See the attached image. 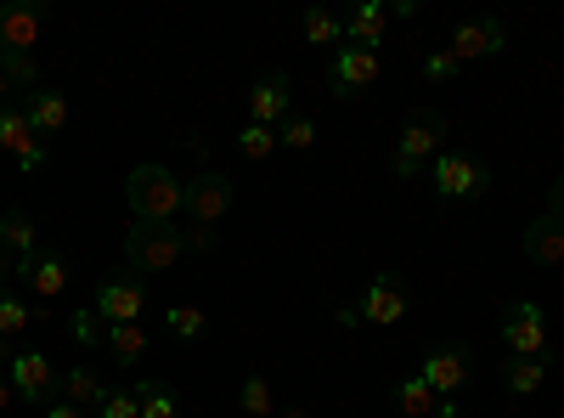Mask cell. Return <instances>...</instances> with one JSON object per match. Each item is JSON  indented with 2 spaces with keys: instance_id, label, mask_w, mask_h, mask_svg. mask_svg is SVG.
Instances as JSON below:
<instances>
[{
  "instance_id": "obj_41",
  "label": "cell",
  "mask_w": 564,
  "mask_h": 418,
  "mask_svg": "<svg viewBox=\"0 0 564 418\" xmlns=\"http://www.w3.org/2000/svg\"><path fill=\"white\" fill-rule=\"evenodd\" d=\"M282 418H311V407H282Z\"/></svg>"
},
{
  "instance_id": "obj_15",
  "label": "cell",
  "mask_w": 564,
  "mask_h": 418,
  "mask_svg": "<svg viewBox=\"0 0 564 418\" xmlns=\"http://www.w3.org/2000/svg\"><path fill=\"white\" fill-rule=\"evenodd\" d=\"M372 79H379V52L339 45V52H334V97H361Z\"/></svg>"
},
{
  "instance_id": "obj_32",
  "label": "cell",
  "mask_w": 564,
  "mask_h": 418,
  "mask_svg": "<svg viewBox=\"0 0 564 418\" xmlns=\"http://www.w3.org/2000/svg\"><path fill=\"white\" fill-rule=\"evenodd\" d=\"M102 334H108V322H102L97 311H90V306H85V311H74V340H79V345H102Z\"/></svg>"
},
{
  "instance_id": "obj_13",
  "label": "cell",
  "mask_w": 564,
  "mask_h": 418,
  "mask_svg": "<svg viewBox=\"0 0 564 418\" xmlns=\"http://www.w3.org/2000/svg\"><path fill=\"white\" fill-rule=\"evenodd\" d=\"M12 277H18V283H29L40 300H57V294L68 289V260H63L57 249H40V255L18 260V266H12Z\"/></svg>"
},
{
  "instance_id": "obj_28",
  "label": "cell",
  "mask_w": 564,
  "mask_h": 418,
  "mask_svg": "<svg viewBox=\"0 0 564 418\" xmlns=\"http://www.w3.org/2000/svg\"><path fill=\"white\" fill-rule=\"evenodd\" d=\"M164 329H170L175 340H204V334H209V317H204L198 306H170V311H164Z\"/></svg>"
},
{
  "instance_id": "obj_33",
  "label": "cell",
  "mask_w": 564,
  "mask_h": 418,
  "mask_svg": "<svg viewBox=\"0 0 564 418\" xmlns=\"http://www.w3.org/2000/svg\"><path fill=\"white\" fill-rule=\"evenodd\" d=\"M97 412L102 418H141V401H135V390H108Z\"/></svg>"
},
{
  "instance_id": "obj_18",
  "label": "cell",
  "mask_w": 564,
  "mask_h": 418,
  "mask_svg": "<svg viewBox=\"0 0 564 418\" xmlns=\"http://www.w3.org/2000/svg\"><path fill=\"white\" fill-rule=\"evenodd\" d=\"M384 23H390L384 0H361V7L345 18V45H361V52H372V45L384 40Z\"/></svg>"
},
{
  "instance_id": "obj_5",
  "label": "cell",
  "mask_w": 564,
  "mask_h": 418,
  "mask_svg": "<svg viewBox=\"0 0 564 418\" xmlns=\"http://www.w3.org/2000/svg\"><path fill=\"white\" fill-rule=\"evenodd\" d=\"M502 345L513 351V356H536V362H547V311L536 306V300H513L508 306V317H502Z\"/></svg>"
},
{
  "instance_id": "obj_4",
  "label": "cell",
  "mask_w": 564,
  "mask_h": 418,
  "mask_svg": "<svg viewBox=\"0 0 564 418\" xmlns=\"http://www.w3.org/2000/svg\"><path fill=\"white\" fill-rule=\"evenodd\" d=\"M181 255H186V244H181V226L175 221H135L124 232L130 271H175Z\"/></svg>"
},
{
  "instance_id": "obj_12",
  "label": "cell",
  "mask_w": 564,
  "mask_h": 418,
  "mask_svg": "<svg viewBox=\"0 0 564 418\" xmlns=\"http://www.w3.org/2000/svg\"><path fill=\"white\" fill-rule=\"evenodd\" d=\"M446 52H452L457 63H480V57H497V52H508V23H502V18L457 23V34H452V45H446Z\"/></svg>"
},
{
  "instance_id": "obj_20",
  "label": "cell",
  "mask_w": 564,
  "mask_h": 418,
  "mask_svg": "<svg viewBox=\"0 0 564 418\" xmlns=\"http://www.w3.org/2000/svg\"><path fill=\"white\" fill-rule=\"evenodd\" d=\"M0 249H7L12 260L40 255V226H34L23 210H0Z\"/></svg>"
},
{
  "instance_id": "obj_31",
  "label": "cell",
  "mask_w": 564,
  "mask_h": 418,
  "mask_svg": "<svg viewBox=\"0 0 564 418\" xmlns=\"http://www.w3.org/2000/svg\"><path fill=\"white\" fill-rule=\"evenodd\" d=\"M29 322H34V311H29L18 294H7V289H0V340H18V334L29 329Z\"/></svg>"
},
{
  "instance_id": "obj_19",
  "label": "cell",
  "mask_w": 564,
  "mask_h": 418,
  "mask_svg": "<svg viewBox=\"0 0 564 418\" xmlns=\"http://www.w3.org/2000/svg\"><path fill=\"white\" fill-rule=\"evenodd\" d=\"M525 255H531L536 266H564V221L536 215V221L525 226Z\"/></svg>"
},
{
  "instance_id": "obj_25",
  "label": "cell",
  "mask_w": 564,
  "mask_h": 418,
  "mask_svg": "<svg viewBox=\"0 0 564 418\" xmlns=\"http://www.w3.org/2000/svg\"><path fill=\"white\" fill-rule=\"evenodd\" d=\"M300 29H305V45H339L345 40V18L327 12V7H311Z\"/></svg>"
},
{
  "instance_id": "obj_40",
  "label": "cell",
  "mask_w": 564,
  "mask_h": 418,
  "mask_svg": "<svg viewBox=\"0 0 564 418\" xmlns=\"http://www.w3.org/2000/svg\"><path fill=\"white\" fill-rule=\"evenodd\" d=\"M12 266H18V260H12L7 249H0V283H7V277H12Z\"/></svg>"
},
{
  "instance_id": "obj_35",
  "label": "cell",
  "mask_w": 564,
  "mask_h": 418,
  "mask_svg": "<svg viewBox=\"0 0 564 418\" xmlns=\"http://www.w3.org/2000/svg\"><path fill=\"white\" fill-rule=\"evenodd\" d=\"M463 63L452 57V52H435V57H423V74H430V79H452Z\"/></svg>"
},
{
  "instance_id": "obj_36",
  "label": "cell",
  "mask_w": 564,
  "mask_h": 418,
  "mask_svg": "<svg viewBox=\"0 0 564 418\" xmlns=\"http://www.w3.org/2000/svg\"><path fill=\"white\" fill-rule=\"evenodd\" d=\"M547 215H553V221H564V175L547 187Z\"/></svg>"
},
{
  "instance_id": "obj_27",
  "label": "cell",
  "mask_w": 564,
  "mask_h": 418,
  "mask_svg": "<svg viewBox=\"0 0 564 418\" xmlns=\"http://www.w3.org/2000/svg\"><path fill=\"white\" fill-rule=\"evenodd\" d=\"M238 407H243L249 418H271V412H276V390H271V379H265V374H249Z\"/></svg>"
},
{
  "instance_id": "obj_17",
  "label": "cell",
  "mask_w": 564,
  "mask_h": 418,
  "mask_svg": "<svg viewBox=\"0 0 564 418\" xmlns=\"http://www.w3.org/2000/svg\"><path fill=\"white\" fill-rule=\"evenodd\" d=\"M45 142L34 136V125H29V114H23V103H12V108H0V153H12L18 164L29 159V153H40Z\"/></svg>"
},
{
  "instance_id": "obj_11",
  "label": "cell",
  "mask_w": 564,
  "mask_h": 418,
  "mask_svg": "<svg viewBox=\"0 0 564 418\" xmlns=\"http://www.w3.org/2000/svg\"><path fill=\"white\" fill-rule=\"evenodd\" d=\"M97 311L108 329L113 322H135L141 311H148V283H141V277H108V283H97Z\"/></svg>"
},
{
  "instance_id": "obj_2",
  "label": "cell",
  "mask_w": 564,
  "mask_h": 418,
  "mask_svg": "<svg viewBox=\"0 0 564 418\" xmlns=\"http://www.w3.org/2000/svg\"><path fill=\"white\" fill-rule=\"evenodd\" d=\"M441 148H446V119H441L435 108H412L406 125H401V142H395V153H390V170H395L401 181H417L423 170L441 159Z\"/></svg>"
},
{
  "instance_id": "obj_16",
  "label": "cell",
  "mask_w": 564,
  "mask_h": 418,
  "mask_svg": "<svg viewBox=\"0 0 564 418\" xmlns=\"http://www.w3.org/2000/svg\"><path fill=\"white\" fill-rule=\"evenodd\" d=\"M23 114H29L34 136L45 142V136H63V125H68V97H63V90H45V85H34L29 97H23Z\"/></svg>"
},
{
  "instance_id": "obj_39",
  "label": "cell",
  "mask_w": 564,
  "mask_h": 418,
  "mask_svg": "<svg viewBox=\"0 0 564 418\" xmlns=\"http://www.w3.org/2000/svg\"><path fill=\"white\" fill-rule=\"evenodd\" d=\"M12 396H18V390H12V379H0V412L12 407Z\"/></svg>"
},
{
  "instance_id": "obj_26",
  "label": "cell",
  "mask_w": 564,
  "mask_h": 418,
  "mask_svg": "<svg viewBox=\"0 0 564 418\" xmlns=\"http://www.w3.org/2000/svg\"><path fill=\"white\" fill-rule=\"evenodd\" d=\"M395 407H401L406 418H423V412H435V407H441V396L412 374V379H401V385H395Z\"/></svg>"
},
{
  "instance_id": "obj_23",
  "label": "cell",
  "mask_w": 564,
  "mask_h": 418,
  "mask_svg": "<svg viewBox=\"0 0 564 418\" xmlns=\"http://www.w3.org/2000/svg\"><path fill=\"white\" fill-rule=\"evenodd\" d=\"M102 345L119 356V367H135L141 356H148V334H141L135 322H113V329L102 334Z\"/></svg>"
},
{
  "instance_id": "obj_42",
  "label": "cell",
  "mask_w": 564,
  "mask_h": 418,
  "mask_svg": "<svg viewBox=\"0 0 564 418\" xmlns=\"http://www.w3.org/2000/svg\"><path fill=\"white\" fill-rule=\"evenodd\" d=\"M7 356H18V351H12V340H0V362H7Z\"/></svg>"
},
{
  "instance_id": "obj_8",
  "label": "cell",
  "mask_w": 564,
  "mask_h": 418,
  "mask_svg": "<svg viewBox=\"0 0 564 418\" xmlns=\"http://www.w3.org/2000/svg\"><path fill=\"white\" fill-rule=\"evenodd\" d=\"M406 306H412L406 283H401V277H390V271H379V277H372V283L361 289L356 317H361V322H372V329H395V322L406 317Z\"/></svg>"
},
{
  "instance_id": "obj_14",
  "label": "cell",
  "mask_w": 564,
  "mask_h": 418,
  "mask_svg": "<svg viewBox=\"0 0 564 418\" xmlns=\"http://www.w3.org/2000/svg\"><path fill=\"white\" fill-rule=\"evenodd\" d=\"M289 103H294V79H289V74H265V79L249 90V125L276 130L282 119H289Z\"/></svg>"
},
{
  "instance_id": "obj_37",
  "label": "cell",
  "mask_w": 564,
  "mask_h": 418,
  "mask_svg": "<svg viewBox=\"0 0 564 418\" xmlns=\"http://www.w3.org/2000/svg\"><path fill=\"white\" fill-rule=\"evenodd\" d=\"M45 418H85V407H74V401H52V407H45Z\"/></svg>"
},
{
  "instance_id": "obj_29",
  "label": "cell",
  "mask_w": 564,
  "mask_h": 418,
  "mask_svg": "<svg viewBox=\"0 0 564 418\" xmlns=\"http://www.w3.org/2000/svg\"><path fill=\"white\" fill-rule=\"evenodd\" d=\"M276 148H289V153H305V148H316V119H305V114H289L276 125Z\"/></svg>"
},
{
  "instance_id": "obj_7",
  "label": "cell",
  "mask_w": 564,
  "mask_h": 418,
  "mask_svg": "<svg viewBox=\"0 0 564 418\" xmlns=\"http://www.w3.org/2000/svg\"><path fill=\"white\" fill-rule=\"evenodd\" d=\"M231 204H238V187H231L220 170H198L193 181H186V221L220 226V221L231 215Z\"/></svg>"
},
{
  "instance_id": "obj_38",
  "label": "cell",
  "mask_w": 564,
  "mask_h": 418,
  "mask_svg": "<svg viewBox=\"0 0 564 418\" xmlns=\"http://www.w3.org/2000/svg\"><path fill=\"white\" fill-rule=\"evenodd\" d=\"M12 90H18V85H12V74L0 68V108H12Z\"/></svg>"
},
{
  "instance_id": "obj_22",
  "label": "cell",
  "mask_w": 564,
  "mask_h": 418,
  "mask_svg": "<svg viewBox=\"0 0 564 418\" xmlns=\"http://www.w3.org/2000/svg\"><path fill=\"white\" fill-rule=\"evenodd\" d=\"M542 379H547V362H536V356H513V362H502V385H508L513 396H536Z\"/></svg>"
},
{
  "instance_id": "obj_34",
  "label": "cell",
  "mask_w": 564,
  "mask_h": 418,
  "mask_svg": "<svg viewBox=\"0 0 564 418\" xmlns=\"http://www.w3.org/2000/svg\"><path fill=\"white\" fill-rule=\"evenodd\" d=\"M181 244H186V255H209V249H215V226L186 221V226H181Z\"/></svg>"
},
{
  "instance_id": "obj_9",
  "label": "cell",
  "mask_w": 564,
  "mask_h": 418,
  "mask_svg": "<svg viewBox=\"0 0 564 418\" xmlns=\"http://www.w3.org/2000/svg\"><path fill=\"white\" fill-rule=\"evenodd\" d=\"M12 390L34 407H52L57 401V362L45 351H18L12 356Z\"/></svg>"
},
{
  "instance_id": "obj_1",
  "label": "cell",
  "mask_w": 564,
  "mask_h": 418,
  "mask_svg": "<svg viewBox=\"0 0 564 418\" xmlns=\"http://www.w3.org/2000/svg\"><path fill=\"white\" fill-rule=\"evenodd\" d=\"M124 204L135 221H175L186 210V181L164 164H135L124 175Z\"/></svg>"
},
{
  "instance_id": "obj_21",
  "label": "cell",
  "mask_w": 564,
  "mask_h": 418,
  "mask_svg": "<svg viewBox=\"0 0 564 418\" xmlns=\"http://www.w3.org/2000/svg\"><path fill=\"white\" fill-rule=\"evenodd\" d=\"M102 396H108V390H102V379H97V367H85V362H79V367H68V379H63V401H74V407H85V412H90V407H102Z\"/></svg>"
},
{
  "instance_id": "obj_6",
  "label": "cell",
  "mask_w": 564,
  "mask_h": 418,
  "mask_svg": "<svg viewBox=\"0 0 564 418\" xmlns=\"http://www.w3.org/2000/svg\"><path fill=\"white\" fill-rule=\"evenodd\" d=\"M468 374H475V351H468V345H435L430 356H423V367H417V379L430 385L441 401L463 396Z\"/></svg>"
},
{
  "instance_id": "obj_24",
  "label": "cell",
  "mask_w": 564,
  "mask_h": 418,
  "mask_svg": "<svg viewBox=\"0 0 564 418\" xmlns=\"http://www.w3.org/2000/svg\"><path fill=\"white\" fill-rule=\"evenodd\" d=\"M135 401H141V418H181V396L164 379H141L135 385Z\"/></svg>"
},
{
  "instance_id": "obj_3",
  "label": "cell",
  "mask_w": 564,
  "mask_h": 418,
  "mask_svg": "<svg viewBox=\"0 0 564 418\" xmlns=\"http://www.w3.org/2000/svg\"><path fill=\"white\" fill-rule=\"evenodd\" d=\"M430 181L446 204H475L491 193V164L475 159V153H457V148H441V159L430 164Z\"/></svg>"
},
{
  "instance_id": "obj_10",
  "label": "cell",
  "mask_w": 564,
  "mask_h": 418,
  "mask_svg": "<svg viewBox=\"0 0 564 418\" xmlns=\"http://www.w3.org/2000/svg\"><path fill=\"white\" fill-rule=\"evenodd\" d=\"M40 34H45V18L34 7H12V0H0V63L34 57Z\"/></svg>"
},
{
  "instance_id": "obj_30",
  "label": "cell",
  "mask_w": 564,
  "mask_h": 418,
  "mask_svg": "<svg viewBox=\"0 0 564 418\" xmlns=\"http://www.w3.org/2000/svg\"><path fill=\"white\" fill-rule=\"evenodd\" d=\"M238 153L254 159V164H265V159L276 153V130H265V125H243V130H238Z\"/></svg>"
}]
</instances>
